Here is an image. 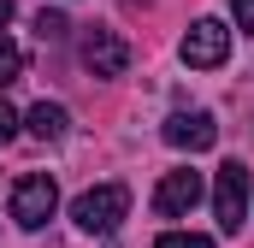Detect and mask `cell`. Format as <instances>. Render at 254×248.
<instances>
[{
  "mask_svg": "<svg viewBox=\"0 0 254 248\" xmlns=\"http://www.w3.org/2000/svg\"><path fill=\"white\" fill-rule=\"evenodd\" d=\"M130 213V189L125 184H95L83 189L77 201H71V219H77V231H89V237H113L119 225H125Z\"/></svg>",
  "mask_w": 254,
  "mask_h": 248,
  "instance_id": "6da1fadb",
  "label": "cell"
},
{
  "mask_svg": "<svg viewBox=\"0 0 254 248\" xmlns=\"http://www.w3.org/2000/svg\"><path fill=\"white\" fill-rule=\"evenodd\" d=\"M24 124H30V136H36V142H60L71 119H65L60 101H42V107H30V119H24Z\"/></svg>",
  "mask_w": 254,
  "mask_h": 248,
  "instance_id": "ba28073f",
  "label": "cell"
},
{
  "mask_svg": "<svg viewBox=\"0 0 254 248\" xmlns=\"http://www.w3.org/2000/svg\"><path fill=\"white\" fill-rule=\"evenodd\" d=\"M12 136H18V113H12V107H6V101H0V148H6V142H12Z\"/></svg>",
  "mask_w": 254,
  "mask_h": 248,
  "instance_id": "7c38bea8",
  "label": "cell"
},
{
  "mask_svg": "<svg viewBox=\"0 0 254 248\" xmlns=\"http://www.w3.org/2000/svg\"><path fill=\"white\" fill-rule=\"evenodd\" d=\"M213 219H219L225 237L243 231V219H249V166L243 160H231V166L213 172Z\"/></svg>",
  "mask_w": 254,
  "mask_h": 248,
  "instance_id": "7a4b0ae2",
  "label": "cell"
},
{
  "mask_svg": "<svg viewBox=\"0 0 254 248\" xmlns=\"http://www.w3.org/2000/svg\"><path fill=\"white\" fill-rule=\"evenodd\" d=\"M154 248H213V237H201V231H166Z\"/></svg>",
  "mask_w": 254,
  "mask_h": 248,
  "instance_id": "30bf717a",
  "label": "cell"
},
{
  "mask_svg": "<svg viewBox=\"0 0 254 248\" xmlns=\"http://www.w3.org/2000/svg\"><path fill=\"white\" fill-rule=\"evenodd\" d=\"M6 24H12V0H0V30H6Z\"/></svg>",
  "mask_w": 254,
  "mask_h": 248,
  "instance_id": "5bb4252c",
  "label": "cell"
},
{
  "mask_svg": "<svg viewBox=\"0 0 254 248\" xmlns=\"http://www.w3.org/2000/svg\"><path fill=\"white\" fill-rule=\"evenodd\" d=\"M231 18H237V30H254V0H231Z\"/></svg>",
  "mask_w": 254,
  "mask_h": 248,
  "instance_id": "4fadbf2b",
  "label": "cell"
},
{
  "mask_svg": "<svg viewBox=\"0 0 254 248\" xmlns=\"http://www.w3.org/2000/svg\"><path fill=\"white\" fill-rule=\"evenodd\" d=\"M18 71H24L18 42H6V36H0V89H6V83H18Z\"/></svg>",
  "mask_w": 254,
  "mask_h": 248,
  "instance_id": "9c48e42d",
  "label": "cell"
},
{
  "mask_svg": "<svg viewBox=\"0 0 254 248\" xmlns=\"http://www.w3.org/2000/svg\"><path fill=\"white\" fill-rule=\"evenodd\" d=\"M178 54H184L190 71H213V65H225V54H231V30L219 18H195L190 30H184V42H178Z\"/></svg>",
  "mask_w": 254,
  "mask_h": 248,
  "instance_id": "277c9868",
  "label": "cell"
},
{
  "mask_svg": "<svg viewBox=\"0 0 254 248\" xmlns=\"http://www.w3.org/2000/svg\"><path fill=\"white\" fill-rule=\"evenodd\" d=\"M201 195H207L201 172H166L160 189H154V213H166V219H190Z\"/></svg>",
  "mask_w": 254,
  "mask_h": 248,
  "instance_id": "5b68a950",
  "label": "cell"
},
{
  "mask_svg": "<svg viewBox=\"0 0 254 248\" xmlns=\"http://www.w3.org/2000/svg\"><path fill=\"white\" fill-rule=\"evenodd\" d=\"M36 30H42V42H60V36H65V18H60V12H42Z\"/></svg>",
  "mask_w": 254,
  "mask_h": 248,
  "instance_id": "8fae6325",
  "label": "cell"
},
{
  "mask_svg": "<svg viewBox=\"0 0 254 248\" xmlns=\"http://www.w3.org/2000/svg\"><path fill=\"white\" fill-rule=\"evenodd\" d=\"M166 142L184 148V154H207L219 142V124H213V113H172L166 119Z\"/></svg>",
  "mask_w": 254,
  "mask_h": 248,
  "instance_id": "52a82bcc",
  "label": "cell"
},
{
  "mask_svg": "<svg viewBox=\"0 0 254 248\" xmlns=\"http://www.w3.org/2000/svg\"><path fill=\"white\" fill-rule=\"evenodd\" d=\"M54 207H60V189H54L48 172H30V178L12 184V219H18V231H42L54 219Z\"/></svg>",
  "mask_w": 254,
  "mask_h": 248,
  "instance_id": "3957f363",
  "label": "cell"
},
{
  "mask_svg": "<svg viewBox=\"0 0 254 248\" xmlns=\"http://www.w3.org/2000/svg\"><path fill=\"white\" fill-rule=\"evenodd\" d=\"M83 65L95 71V77H125L130 71V48L119 30H89L83 36Z\"/></svg>",
  "mask_w": 254,
  "mask_h": 248,
  "instance_id": "8992f818",
  "label": "cell"
}]
</instances>
